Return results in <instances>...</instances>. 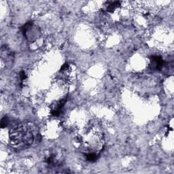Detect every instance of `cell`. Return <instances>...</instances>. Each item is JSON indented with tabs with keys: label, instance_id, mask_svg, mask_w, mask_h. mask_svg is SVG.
<instances>
[{
	"label": "cell",
	"instance_id": "7",
	"mask_svg": "<svg viewBox=\"0 0 174 174\" xmlns=\"http://www.w3.org/2000/svg\"><path fill=\"white\" fill-rule=\"evenodd\" d=\"M20 78H21V81H23L24 80H25L26 79V74L25 73V72L23 71H21V73H20Z\"/></svg>",
	"mask_w": 174,
	"mask_h": 174
},
{
	"label": "cell",
	"instance_id": "1",
	"mask_svg": "<svg viewBox=\"0 0 174 174\" xmlns=\"http://www.w3.org/2000/svg\"><path fill=\"white\" fill-rule=\"evenodd\" d=\"M34 135L30 131H27L24 127H18L13 130L12 140L15 144L29 145L33 142Z\"/></svg>",
	"mask_w": 174,
	"mask_h": 174
},
{
	"label": "cell",
	"instance_id": "5",
	"mask_svg": "<svg viewBox=\"0 0 174 174\" xmlns=\"http://www.w3.org/2000/svg\"><path fill=\"white\" fill-rule=\"evenodd\" d=\"M86 159L89 162H95L98 158V154L95 153V152H90L86 154L85 156Z\"/></svg>",
	"mask_w": 174,
	"mask_h": 174
},
{
	"label": "cell",
	"instance_id": "6",
	"mask_svg": "<svg viewBox=\"0 0 174 174\" xmlns=\"http://www.w3.org/2000/svg\"><path fill=\"white\" fill-rule=\"evenodd\" d=\"M8 120L6 117H4L3 119H2V120H1V128H4V127H6L8 125Z\"/></svg>",
	"mask_w": 174,
	"mask_h": 174
},
{
	"label": "cell",
	"instance_id": "2",
	"mask_svg": "<svg viewBox=\"0 0 174 174\" xmlns=\"http://www.w3.org/2000/svg\"><path fill=\"white\" fill-rule=\"evenodd\" d=\"M150 61H151L150 66L153 70H160L165 65V61L160 56H152L150 59Z\"/></svg>",
	"mask_w": 174,
	"mask_h": 174
},
{
	"label": "cell",
	"instance_id": "3",
	"mask_svg": "<svg viewBox=\"0 0 174 174\" xmlns=\"http://www.w3.org/2000/svg\"><path fill=\"white\" fill-rule=\"evenodd\" d=\"M66 101H67V97H65L64 99H62L61 101L57 104V105L56 106V108L53 110V112H52V114H53V116H59L60 114H61L62 110H63V107H64Z\"/></svg>",
	"mask_w": 174,
	"mask_h": 174
},
{
	"label": "cell",
	"instance_id": "4",
	"mask_svg": "<svg viewBox=\"0 0 174 174\" xmlns=\"http://www.w3.org/2000/svg\"><path fill=\"white\" fill-rule=\"evenodd\" d=\"M121 3L119 1H112V2H108V5H107L106 10L108 12H113L119 6Z\"/></svg>",
	"mask_w": 174,
	"mask_h": 174
}]
</instances>
